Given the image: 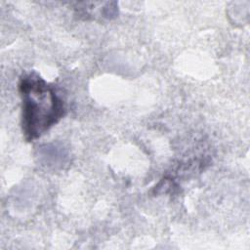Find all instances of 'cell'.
I'll list each match as a JSON object with an SVG mask.
<instances>
[{"label": "cell", "mask_w": 250, "mask_h": 250, "mask_svg": "<svg viewBox=\"0 0 250 250\" xmlns=\"http://www.w3.org/2000/svg\"><path fill=\"white\" fill-rule=\"evenodd\" d=\"M19 91L22 99V132L27 142L40 138L65 114L62 99L37 73L22 75Z\"/></svg>", "instance_id": "1"}]
</instances>
